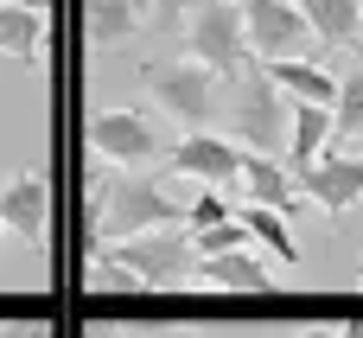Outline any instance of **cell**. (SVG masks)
Returning <instances> with one entry per match:
<instances>
[{"mask_svg":"<svg viewBox=\"0 0 363 338\" xmlns=\"http://www.w3.org/2000/svg\"><path fill=\"white\" fill-rule=\"evenodd\" d=\"M83 141H89V153H102L115 166H160L166 160V134L153 128L147 109H96Z\"/></svg>","mask_w":363,"mask_h":338,"instance_id":"5","label":"cell"},{"mask_svg":"<svg viewBox=\"0 0 363 338\" xmlns=\"http://www.w3.org/2000/svg\"><path fill=\"white\" fill-rule=\"evenodd\" d=\"M332 128H338V121H332L325 102H300V109H294V134H287V166H294V173L313 166V160L332 147Z\"/></svg>","mask_w":363,"mask_h":338,"instance_id":"17","label":"cell"},{"mask_svg":"<svg viewBox=\"0 0 363 338\" xmlns=\"http://www.w3.org/2000/svg\"><path fill=\"white\" fill-rule=\"evenodd\" d=\"M332 153H363V64L351 77H338V102H332Z\"/></svg>","mask_w":363,"mask_h":338,"instance_id":"19","label":"cell"},{"mask_svg":"<svg viewBox=\"0 0 363 338\" xmlns=\"http://www.w3.org/2000/svg\"><path fill=\"white\" fill-rule=\"evenodd\" d=\"M242 26H249L255 64H268V58H306V38L319 45L306 6H294V0H242Z\"/></svg>","mask_w":363,"mask_h":338,"instance_id":"7","label":"cell"},{"mask_svg":"<svg viewBox=\"0 0 363 338\" xmlns=\"http://www.w3.org/2000/svg\"><path fill=\"white\" fill-rule=\"evenodd\" d=\"M83 6V38L89 51H115L140 32V0H77Z\"/></svg>","mask_w":363,"mask_h":338,"instance_id":"13","label":"cell"},{"mask_svg":"<svg viewBox=\"0 0 363 338\" xmlns=\"http://www.w3.org/2000/svg\"><path fill=\"white\" fill-rule=\"evenodd\" d=\"M300 338H338V332H325V326H306V332H300Z\"/></svg>","mask_w":363,"mask_h":338,"instance_id":"28","label":"cell"},{"mask_svg":"<svg viewBox=\"0 0 363 338\" xmlns=\"http://www.w3.org/2000/svg\"><path fill=\"white\" fill-rule=\"evenodd\" d=\"M0 224L26 249H45V236H51V173L45 166H19L0 185Z\"/></svg>","mask_w":363,"mask_h":338,"instance_id":"9","label":"cell"},{"mask_svg":"<svg viewBox=\"0 0 363 338\" xmlns=\"http://www.w3.org/2000/svg\"><path fill=\"white\" fill-rule=\"evenodd\" d=\"M236 192H242L249 205H268V211H294V205H306L294 166H287L281 153H255V147L242 153V179H236Z\"/></svg>","mask_w":363,"mask_h":338,"instance_id":"12","label":"cell"},{"mask_svg":"<svg viewBox=\"0 0 363 338\" xmlns=\"http://www.w3.org/2000/svg\"><path fill=\"white\" fill-rule=\"evenodd\" d=\"M223 217H230V205H223V192H217V185H211V192H198V198L185 205V224H191V230H211V224H223Z\"/></svg>","mask_w":363,"mask_h":338,"instance_id":"23","label":"cell"},{"mask_svg":"<svg viewBox=\"0 0 363 338\" xmlns=\"http://www.w3.org/2000/svg\"><path fill=\"white\" fill-rule=\"evenodd\" d=\"M19 6H32V13H51V6H57V0H19Z\"/></svg>","mask_w":363,"mask_h":338,"instance_id":"27","label":"cell"},{"mask_svg":"<svg viewBox=\"0 0 363 338\" xmlns=\"http://www.w3.org/2000/svg\"><path fill=\"white\" fill-rule=\"evenodd\" d=\"M300 179V192H306V205H319L332 224L351 211V205H363V153H319L313 166H300L294 173Z\"/></svg>","mask_w":363,"mask_h":338,"instance_id":"10","label":"cell"},{"mask_svg":"<svg viewBox=\"0 0 363 338\" xmlns=\"http://www.w3.org/2000/svg\"><path fill=\"white\" fill-rule=\"evenodd\" d=\"M262 70H268L287 96H300V102H325V109L338 102V77H332L325 64H313V58H268Z\"/></svg>","mask_w":363,"mask_h":338,"instance_id":"16","label":"cell"},{"mask_svg":"<svg viewBox=\"0 0 363 338\" xmlns=\"http://www.w3.org/2000/svg\"><path fill=\"white\" fill-rule=\"evenodd\" d=\"M357 288H363V262H357Z\"/></svg>","mask_w":363,"mask_h":338,"instance_id":"30","label":"cell"},{"mask_svg":"<svg viewBox=\"0 0 363 338\" xmlns=\"http://www.w3.org/2000/svg\"><path fill=\"white\" fill-rule=\"evenodd\" d=\"M38 45H45V13L0 0V58H13L19 70H38Z\"/></svg>","mask_w":363,"mask_h":338,"instance_id":"15","label":"cell"},{"mask_svg":"<svg viewBox=\"0 0 363 338\" xmlns=\"http://www.w3.org/2000/svg\"><path fill=\"white\" fill-rule=\"evenodd\" d=\"M172 338H204V332H172Z\"/></svg>","mask_w":363,"mask_h":338,"instance_id":"29","label":"cell"},{"mask_svg":"<svg viewBox=\"0 0 363 338\" xmlns=\"http://www.w3.org/2000/svg\"><path fill=\"white\" fill-rule=\"evenodd\" d=\"M140 83L153 89V102L166 109V115H179L185 128H211V115H217V102H223V77L204 64V58H153V64H140Z\"/></svg>","mask_w":363,"mask_h":338,"instance_id":"2","label":"cell"},{"mask_svg":"<svg viewBox=\"0 0 363 338\" xmlns=\"http://www.w3.org/2000/svg\"><path fill=\"white\" fill-rule=\"evenodd\" d=\"M294 338H300V332H294Z\"/></svg>","mask_w":363,"mask_h":338,"instance_id":"33","label":"cell"},{"mask_svg":"<svg viewBox=\"0 0 363 338\" xmlns=\"http://www.w3.org/2000/svg\"><path fill=\"white\" fill-rule=\"evenodd\" d=\"M115 256H121V262L147 281V294H153V288H179V281H191L198 243L179 236V224H172V230H140V236L115 243Z\"/></svg>","mask_w":363,"mask_h":338,"instance_id":"8","label":"cell"},{"mask_svg":"<svg viewBox=\"0 0 363 338\" xmlns=\"http://www.w3.org/2000/svg\"><path fill=\"white\" fill-rule=\"evenodd\" d=\"M172 224H185V205H179L160 179H128V173H121V185H115L108 217L96 224V236H102V243H128V236H140V230H172Z\"/></svg>","mask_w":363,"mask_h":338,"instance_id":"4","label":"cell"},{"mask_svg":"<svg viewBox=\"0 0 363 338\" xmlns=\"http://www.w3.org/2000/svg\"><path fill=\"white\" fill-rule=\"evenodd\" d=\"M160 166H166V173H179V179L217 185V192H236V179H242V147H236L230 134H211V128H185V141H172Z\"/></svg>","mask_w":363,"mask_h":338,"instance_id":"6","label":"cell"},{"mask_svg":"<svg viewBox=\"0 0 363 338\" xmlns=\"http://www.w3.org/2000/svg\"><path fill=\"white\" fill-rule=\"evenodd\" d=\"M115 185H121V166L102 160V153H89V160H83V230H89V236H96V224L108 217Z\"/></svg>","mask_w":363,"mask_h":338,"instance_id":"21","label":"cell"},{"mask_svg":"<svg viewBox=\"0 0 363 338\" xmlns=\"http://www.w3.org/2000/svg\"><path fill=\"white\" fill-rule=\"evenodd\" d=\"M306 19H313L319 45H351V51H357V32H363V0H306Z\"/></svg>","mask_w":363,"mask_h":338,"instance_id":"20","label":"cell"},{"mask_svg":"<svg viewBox=\"0 0 363 338\" xmlns=\"http://www.w3.org/2000/svg\"><path fill=\"white\" fill-rule=\"evenodd\" d=\"M0 338H57L51 320H0Z\"/></svg>","mask_w":363,"mask_h":338,"instance_id":"25","label":"cell"},{"mask_svg":"<svg viewBox=\"0 0 363 338\" xmlns=\"http://www.w3.org/2000/svg\"><path fill=\"white\" fill-rule=\"evenodd\" d=\"M223 121H230V141H249L255 153H281L287 160V134H294V109H287V89L249 64L242 77L223 83Z\"/></svg>","mask_w":363,"mask_h":338,"instance_id":"1","label":"cell"},{"mask_svg":"<svg viewBox=\"0 0 363 338\" xmlns=\"http://www.w3.org/2000/svg\"><path fill=\"white\" fill-rule=\"evenodd\" d=\"M242 224H249L255 249H262V256H268L274 268H300V243H294V230H287V211L249 205V211H242Z\"/></svg>","mask_w":363,"mask_h":338,"instance_id":"18","label":"cell"},{"mask_svg":"<svg viewBox=\"0 0 363 338\" xmlns=\"http://www.w3.org/2000/svg\"><path fill=\"white\" fill-rule=\"evenodd\" d=\"M0 230H6V224H0Z\"/></svg>","mask_w":363,"mask_h":338,"instance_id":"32","label":"cell"},{"mask_svg":"<svg viewBox=\"0 0 363 338\" xmlns=\"http://www.w3.org/2000/svg\"><path fill=\"white\" fill-rule=\"evenodd\" d=\"M83 281L96 288V294H115V300H134V294H147V281L115 256V249H102V236H89L83 230Z\"/></svg>","mask_w":363,"mask_h":338,"instance_id":"14","label":"cell"},{"mask_svg":"<svg viewBox=\"0 0 363 338\" xmlns=\"http://www.w3.org/2000/svg\"><path fill=\"white\" fill-rule=\"evenodd\" d=\"M357 64H363V38H357Z\"/></svg>","mask_w":363,"mask_h":338,"instance_id":"31","label":"cell"},{"mask_svg":"<svg viewBox=\"0 0 363 338\" xmlns=\"http://www.w3.org/2000/svg\"><path fill=\"white\" fill-rule=\"evenodd\" d=\"M198 6H204V0H147V19H153V32H179Z\"/></svg>","mask_w":363,"mask_h":338,"instance_id":"24","label":"cell"},{"mask_svg":"<svg viewBox=\"0 0 363 338\" xmlns=\"http://www.w3.org/2000/svg\"><path fill=\"white\" fill-rule=\"evenodd\" d=\"M191 281L198 288H217V294H262V300L281 294V275H274V262L255 243L249 249H230V256H198L191 262Z\"/></svg>","mask_w":363,"mask_h":338,"instance_id":"11","label":"cell"},{"mask_svg":"<svg viewBox=\"0 0 363 338\" xmlns=\"http://www.w3.org/2000/svg\"><path fill=\"white\" fill-rule=\"evenodd\" d=\"M191 243H198V256H230V249H249L255 236H249L242 217H223V224H211V230H191Z\"/></svg>","mask_w":363,"mask_h":338,"instance_id":"22","label":"cell"},{"mask_svg":"<svg viewBox=\"0 0 363 338\" xmlns=\"http://www.w3.org/2000/svg\"><path fill=\"white\" fill-rule=\"evenodd\" d=\"M185 51L204 58L223 83L242 77V70L255 64V51H249V26H242V0H204V6L185 19Z\"/></svg>","mask_w":363,"mask_h":338,"instance_id":"3","label":"cell"},{"mask_svg":"<svg viewBox=\"0 0 363 338\" xmlns=\"http://www.w3.org/2000/svg\"><path fill=\"white\" fill-rule=\"evenodd\" d=\"M338 338H363V320H351V326H338Z\"/></svg>","mask_w":363,"mask_h":338,"instance_id":"26","label":"cell"}]
</instances>
